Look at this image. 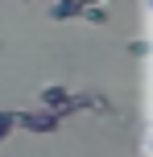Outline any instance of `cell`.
<instances>
[{
    "instance_id": "obj_7",
    "label": "cell",
    "mask_w": 153,
    "mask_h": 157,
    "mask_svg": "<svg viewBox=\"0 0 153 157\" xmlns=\"http://www.w3.org/2000/svg\"><path fill=\"white\" fill-rule=\"evenodd\" d=\"M21 4H29V0H21Z\"/></svg>"
},
{
    "instance_id": "obj_3",
    "label": "cell",
    "mask_w": 153,
    "mask_h": 157,
    "mask_svg": "<svg viewBox=\"0 0 153 157\" xmlns=\"http://www.w3.org/2000/svg\"><path fill=\"white\" fill-rule=\"evenodd\" d=\"M79 0H54V4H50V17H54V21H71V17H79Z\"/></svg>"
},
{
    "instance_id": "obj_1",
    "label": "cell",
    "mask_w": 153,
    "mask_h": 157,
    "mask_svg": "<svg viewBox=\"0 0 153 157\" xmlns=\"http://www.w3.org/2000/svg\"><path fill=\"white\" fill-rule=\"evenodd\" d=\"M58 124H62V120H58L50 108H41V112H17V128H29V132H54Z\"/></svg>"
},
{
    "instance_id": "obj_5",
    "label": "cell",
    "mask_w": 153,
    "mask_h": 157,
    "mask_svg": "<svg viewBox=\"0 0 153 157\" xmlns=\"http://www.w3.org/2000/svg\"><path fill=\"white\" fill-rule=\"evenodd\" d=\"M13 128H17V112H0V141H4Z\"/></svg>"
},
{
    "instance_id": "obj_4",
    "label": "cell",
    "mask_w": 153,
    "mask_h": 157,
    "mask_svg": "<svg viewBox=\"0 0 153 157\" xmlns=\"http://www.w3.org/2000/svg\"><path fill=\"white\" fill-rule=\"evenodd\" d=\"M79 17H83V21H91V25H108V13H104L99 4H83Z\"/></svg>"
},
{
    "instance_id": "obj_2",
    "label": "cell",
    "mask_w": 153,
    "mask_h": 157,
    "mask_svg": "<svg viewBox=\"0 0 153 157\" xmlns=\"http://www.w3.org/2000/svg\"><path fill=\"white\" fill-rule=\"evenodd\" d=\"M66 95H71V91H66L62 83H50V87H41V108L58 112V108H62V103H66Z\"/></svg>"
},
{
    "instance_id": "obj_6",
    "label": "cell",
    "mask_w": 153,
    "mask_h": 157,
    "mask_svg": "<svg viewBox=\"0 0 153 157\" xmlns=\"http://www.w3.org/2000/svg\"><path fill=\"white\" fill-rule=\"evenodd\" d=\"M128 54H132V58H145V54H149V41H141V37L128 41Z\"/></svg>"
}]
</instances>
